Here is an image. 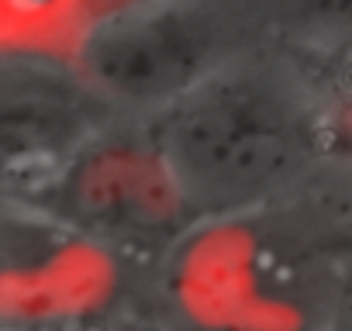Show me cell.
Returning <instances> with one entry per match:
<instances>
[{"label":"cell","mask_w":352,"mask_h":331,"mask_svg":"<svg viewBox=\"0 0 352 331\" xmlns=\"http://www.w3.org/2000/svg\"><path fill=\"white\" fill-rule=\"evenodd\" d=\"M204 221H239L294 187L321 128L304 97L263 69L228 62L145 124Z\"/></svg>","instance_id":"cell-1"},{"label":"cell","mask_w":352,"mask_h":331,"mask_svg":"<svg viewBox=\"0 0 352 331\" xmlns=\"http://www.w3.org/2000/svg\"><path fill=\"white\" fill-rule=\"evenodd\" d=\"M21 207L104 252H166L201 225L148 128L100 131Z\"/></svg>","instance_id":"cell-2"},{"label":"cell","mask_w":352,"mask_h":331,"mask_svg":"<svg viewBox=\"0 0 352 331\" xmlns=\"http://www.w3.org/2000/svg\"><path fill=\"white\" fill-rule=\"evenodd\" d=\"M76 80L104 104L152 117L194 93L232 59L214 18L187 4L118 8L94 21L73 52Z\"/></svg>","instance_id":"cell-3"},{"label":"cell","mask_w":352,"mask_h":331,"mask_svg":"<svg viewBox=\"0 0 352 331\" xmlns=\"http://www.w3.org/2000/svg\"><path fill=\"white\" fill-rule=\"evenodd\" d=\"M83 83L25 69L8 73L0 90V155L11 197L28 201L107 131Z\"/></svg>","instance_id":"cell-4"},{"label":"cell","mask_w":352,"mask_h":331,"mask_svg":"<svg viewBox=\"0 0 352 331\" xmlns=\"http://www.w3.org/2000/svg\"><path fill=\"white\" fill-rule=\"evenodd\" d=\"M338 324L352 331V259L342 262V304H338Z\"/></svg>","instance_id":"cell-5"},{"label":"cell","mask_w":352,"mask_h":331,"mask_svg":"<svg viewBox=\"0 0 352 331\" xmlns=\"http://www.w3.org/2000/svg\"><path fill=\"white\" fill-rule=\"evenodd\" d=\"M324 331H349V328H342V324L335 321V324H331V328H324Z\"/></svg>","instance_id":"cell-6"},{"label":"cell","mask_w":352,"mask_h":331,"mask_svg":"<svg viewBox=\"0 0 352 331\" xmlns=\"http://www.w3.org/2000/svg\"><path fill=\"white\" fill-rule=\"evenodd\" d=\"M8 331H21V328H8Z\"/></svg>","instance_id":"cell-7"}]
</instances>
